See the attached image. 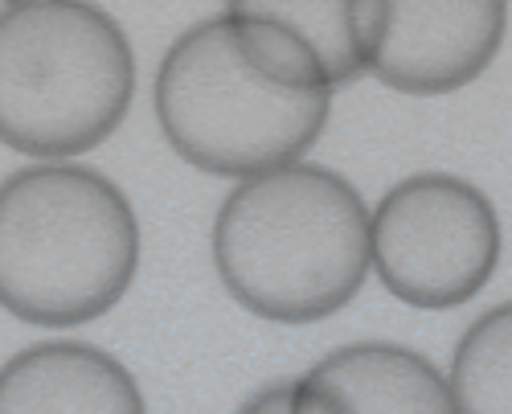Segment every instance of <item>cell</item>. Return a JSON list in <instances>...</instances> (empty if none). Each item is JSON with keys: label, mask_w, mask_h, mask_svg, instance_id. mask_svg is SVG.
<instances>
[{"label": "cell", "mask_w": 512, "mask_h": 414, "mask_svg": "<svg viewBox=\"0 0 512 414\" xmlns=\"http://www.w3.org/2000/svg\"><path fill=\"white\" fill-rule=\"evenodd\" d=\"M213 267L250 316L328 320L369 279L373 210L349 177L312 160L238 181L213 218Z\"/></svg>", "instance_id": "6da1fadb"}, {"label": "cell", "mask_w": 512, "mask_h": 414, "mask_svg": "<svg viewBox=\"0 0 512 414\" xmlns=\"http://www.w3.org/2000/svg\"><path fill=\"white\" fill-rule=\"evenodd\" d=\"M140 271V218L111 177L50 160L0 185V300L37 328L107 316Z\"/></svg>", "instance_id": "7a4b0ae2"}, {"label": "cell", "mask_w": 512, "mask_h": 414, "mask_svg": "<svg viewBox=\"0 0 512 414\" xmlns=\"http://www.w3.org/2000/svg\"><path fill=\"white\" fill-rule=\"evenodd\" d=\"M136 99L123 25L87 0L0 9V136L13 152L66 160L115 136Z\"/></svg>", "instance_id": "3957f363"}, {"label": "cell", "mask_w": 512, "mask_h": 414, "mask_svg": "<svg viewBox=\"0 0 512 414\" xmlns=\"http://www.w3.org/2000/svg\"><path fill=\"white\" fill-rule=\"evenodd\" d=\"M156 123L181 160L209 177H263L324 136L332 95H291L238 54L226 17L189 25L156 70Z\"/></svg>", "instance_id": "277c9868"}, {"label": "cell", "mask_w": 512, "mask_h": 414, "mask_svg": "<svg viewBox=\"0 0 512 414\" xmlns=\"http://www.w3.org/2000/svg\"><path fill=\"white\" fill-rule=\"evenodd\" d=\"M504 234L492 197L455 173H414L373 205V271L422 312L476 300L500 267Z\"/></svg>", "instance_id": "5b68a950"}, {"label": "cell", "mask_w": 512, "mask_h": 414, "mask_svg": "<svg viewBox=\"0 0 512 414\" xmlns=\"http://www.w3.org/2000/svg\"><path fill=\"white\" fill-rule=\"evenodd\" d=\"M504 33V0H373L369 74L402 95H451L496 62Z\"/></svg>", "instance_id": "8992f818"}, {"label": "cell", "mask_w": 512, "mask_h": 414, "mask_svg": "<svg viewBox=\"0 0 512 414\" xmlns=\"http://www.w3.org/2000/svg\"><path fill=\"white\" fill-rule=\"evenodd\" d=\"M0 414H148L140 382L87 341H41L0 369Z\"/></svg>", "instance_id": "52a82bcc"}, {"label": "cell", "mask_w": 512, "mask_h": 414, "mask_svg": "<svg viewBox=\"0 0 512 414\" xmlns=\"http://www.w3.org/2000/svg\"><path fill=\"white\" fill-rule=\"evenodd\" d=\"M336 414H459L443 369L394 341H357L320 357L308 374Z\"/></svg>", "instance_id": "ba28073f"}, {"label": "cell", "mask_w": 512, "mask_h": 414, "mask_svg": "<svg viewBox=\"0 0 512 414\" xmlns=\"http://www.w3.org/2000/svg\"><path fill=\"white\" fill-rule=\"evenodd\" d=\"M447 378L459 414H512V300L463 328Z\"/></svg>", "instance_id": "9c48e42d"}, {"label": "cell", "mask_w": 512, "mask_h": 414, "mask_svg": "<svg viewBox=\"0 0 512 414\" xmlns=\"http://www.w3.org/2000/svg\"><path fill=\"white\" fill-rule=\"evenodd\" d=\"M291 394H295V378L291 382H271L263 390H254L238 414H291Z\"/></svg>", "instance_id": "30bf717a"}]
</instances>
